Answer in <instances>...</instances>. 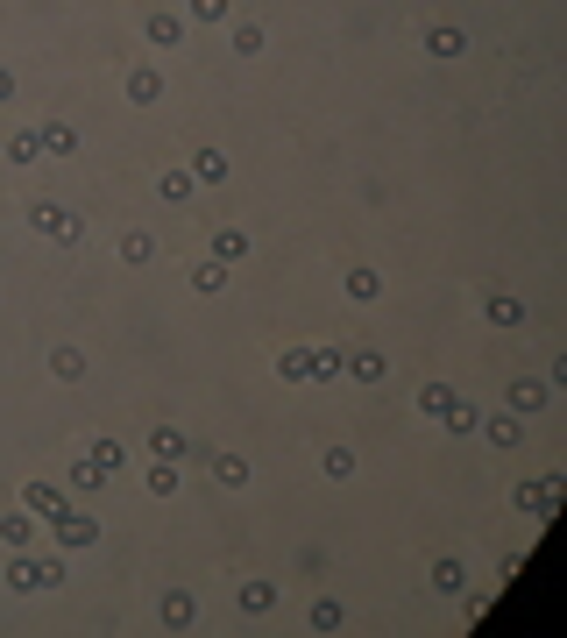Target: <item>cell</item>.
<instances>
[{
    "label": "cell",
    "instance_id": "f1b7e54d",
    "mask_svg": "<svg viewBox=\"0 0 567 638\" xmlns=\"http://www.w3.org/2000/svg\"><path fill=\"white\" fill-rule=\"evenodd\" d=\"M149 256H156V234L128 227V234H121V263H149Z\"/></svg>",
    "mask_w": 567,
    "mask_h": 638
},
{
    "label": "cell",
    "instance_id": "ffe728a7",
    "mask_svg": "<svg viewBox=\"0 0 567 638\" xmlns=\"http://www.w3.org/2000/svg\"><path fill=\"white\" fill-rule=\"evenodd\" d=\"M36 539V511H8L0 518V546H29Z\"/></svg>",
    "mask_w": 567,
    "mask_h": 638
},
{
    "label": "cell",
    "instance_id": "ac0fdd59",
    "mask_svg": "<svg viewBox=\"0 0 567 638\" xmlns=\"http://www.w3.org/2000/svg\"><path fill=\"white\" fill-rule=\"evenodd\" d=\"M149 454H156V461H185V454H192V440H185L178 426H156V433H149Z\"/></svg>",
    "mask_w": 567,
    "mask_h": 638
},
{
    "label": "cell",
    "instance_id": "30bf717a",
    "mask_svg": "<svg viewBox=\"0 0 567 638\" xmlns=\"http://www.w3.org/2000/svg\"><path fill=\"white\" fill-rule=\"evenodd\" d=\"M482 312H490V327H525V298H511V291H490Z\"/></svg>",
    "mask_w": 567,
    "mask_h": 638
},
{
    "label": "cell",
    "instance_id": "7c38bea8",
    "mask_svg": "<svg viewBox=\"0 0 567 638\" xmlns=\"http://www.w3.org/2000/svg\"><path fill=\"white\" fill-rule=\"evenodd\" d=\"M234 603H241V617H270L277 610V582H241Z\"/></svg>",
    "mask_w": 567,
    "mask_h": 638
},
{
    "label": "cell",
    "instance_id": "d590c367",
    "mask_svg": "<svg viewBox=\"0 0 567 638\" xmlns=\"http://www.w3.org/2000/svg\"><path fill=\"white\" fill-rule=\"evenodd\" d=\"M178 490V461H156L149 468V497H171Z\"/></svg>",
    "mask_w": 567,
    "mask_h": 638
},
{
    "label": "cell",
    "instance_id": "4fadbf2b",
    "mask_svg": "<svg viewBox=\"0 0 567 638\" xmlns=\"http://www.w3.org/2000/svg\"><path fill=\"white\" fill-rule=\"evenodd\" d=\"M50 376H57V383H78V376H86V348L57 341V348H50Z\"/></svg>",
    "mask_w": 567,
    "mask_h": 638
},
{
    "label": "cell",
    "instance_id": "ba28073f",
    "mask_svg": "<svg viewBox=\"0 0 567 638\" xmlns=\"http://www.w3.org/2000/svg\"><path fill=\"white\" fill-rule=\"evenodd\" d=\"M199 454H206V447H199ZM206 475H213L220 490H241V483H249V461H241V454H206Z\"/></svg>",
    "mask_w": 567,
    "mask_h": 638
},
{
    "label": "cell",
    "instance_id": "cb8c5ba5",
    "mask_svg": "<svg viewBox=\"0 0 567 638\" xmlns=\"http://www.w3.org/2000/svg\"><path fill=\"white\" fill-rule=\"evenodd\" d=\"M341 369H348L355 383H383V355H376V348H355V355H348Z\"/></svg>",
    "mask_w": 567,
    "mask_h": 638
},
{
    "label": "cell",
    "instance_id": "9c48e42d",
    "mask_svg": "<svg viewBox=\"0 0 567 638\" xmlns=\"http://www.w3.org/2000/svg\"><path fill=\"white\" fill-rule=\"evenodd\" d=\"M426 582H433V596H461V589H468V568L454 561V553H440V561H433V575H426Z\"/></svg>",
    "mask_w": 567,
    "mask_h": 638
},
{
    "label": "cell",
    "instance_id": "44dd1931",
    "mask_svg": "<svg viewBox=\"0 0 567 638\" xmlns=\"http://www.w3.org/2000/svg\"><path fill=\"white\" fill-rule=\"evenodd\" d=\"M440 426H447V433H454V440H461V433H475V426H482V412H475V405H468V397H454V405H447V412H440Z\"/></svg>",
    "mask_w": 567,
    "mask_h": 638
},
{
    "label": "cell",
    "instance_id": "e0dca14e",
    "mask_svg": "<svg viewBox=\"0 0 567 638\" xmlns=\"http://www.w3.org/2000/svg\"><path fill=\"white\" fill-rule=\"evenodd\" d=\"M504 397H511V412L525 419V412H539V405H546V383H539V376H518V383H511Z\"/></svg>",
    "mask_w": 567,
    "mask_h": 638
},
{
    "label": "cell",
    "instance_id": "1f68e13d",
    "mask_svg": "<svg viewBox=\"0 0 567 638\" xmlns=\"http://www.w3.org/2000/svg\"><path fill=\"white\" fill-rule=\"evenodd\" d=\"M341 376V348H312V383H334Z\"/></svg>",
    "mask_w": 567,
    "mask_h": 638
},
{
    "label": "cell",
    "instance_id": "7a4b0ae2",
    "mask_svg": "<svg viewBox=\"0 0 567 638\" xmlns=\"http://www.w3.org/2000/svg\"><path fill=\"white\" fill-rule=\"evenodd\" d=\"M560 497H567V483H560V475H532V483H518V490H511V504H518L525 518H539V525L560 511Z\"/></svg>",
    "mask_w": 567,
    "mask_h": 638
},
{
    "label": "cell",
    "instance_id": "277c9868",
    "mask_svg": "<svg viewBox=\"0 0 567 638\" xmlns=\"http://www.w3.org/2000/svg\"><path fill=\"white\" fill-rule=\"evenodd\" d=\"M29 227H36V234H50L57 249H71L78 234H86V220H78L71 206H50V199H43V206H29Z\"/></svg>",
    "mask_w": 567,
    "mask_h": 638
},
{
    "label": "cell",
    "instance_id": "603a6c76",
    "mask_svg": "<svg viewBox=\"0 0 567 638\" xmlns=\"http://www.w3.org/2000/svg\"><path fill=\"white\" fill-rule=\"evenodd\" d=\"M341 291H348L355 305H376V298H383V277H376V270H348V284H341Z\"/></svg>",
    "mask_w": 567,
    "mask_h": 638
},
{
    "label": "cell",
    "instance_id": "836d02e7",
    "mask_svg": "<svg viewBox=\"0 0 567 638\" xmlns=\"http://www.w3.org/2000/svg\"><path fill=\"white\" fill-rule=\"evenodd\" d=\"M341 624H348V617H341L334 596H319V603H312V631H341Z\"/></svg>",
    "mask_w": 567,
    "mask_h": 638
},
{
    "label": "cell",
    "instance_id": "f546056e",
    "mask_svg": "<svg viewBox=\"0 0 567 638\" xmlns=\"http://www.w3.org/2000/svg\"><path fill=\"white\" fill-rule=\"evenodd\" d=\"M192 291H206V298H213V291H227V263H213V256H206V263L192 270Z\"/></svg>",
    "mask_w": 567,
    "mask_h": 638
},
{
    "label": "cell",
    "instance_id": "d6a6232c",
    "mask_svg": "<svg viewBox=\"0 0 567 638\" xmlns=\"http://www.w3.org/2000/svg\"><path fill=\"white\" fill-rule=\"evenodd\" d=\"M447 405H454V390H447V383H426V390H419V412H426V419H440Z\"/></svg>",
    "mask_w": 567,
    "mask_h": 638
},
{
    "label": "cell",
    "instance_id": "d6986e66",
    "mask_svg": "<svg viewBox=\"0 0 567 638\" xmlns=\"http://www.w3.org/2000/svg\"><path fill=\"white\" fill-rule=\"evenodd\" d=\"M185 171H192L199 185H227V156H220V149H199V156H192Z\"/></svg>",
    "mask_w": 567,
    "mask_h": 638
},
{
    "label": "cell",
    "instance_id": "52a82bcc",
    "mask_svg": "<svg viewBox=\"0 0 567 638\" xmlns=\"http://www.w3.org/2000/svg\"><path fill=\"white\" fill-rule=\"evenodd\" d=\"M128 100H135V107H156V100H164V71H156V64H135V71H128Z\"/></svg>",
    "mask_w": 567,
    "mask_h": 638
},
{
    "label": "cell",
    "instance_id": "8fae6325",
    "mask_svg": "<svg viewBox=\"0 0 567 638\" xmlns=\"http://www.w3.org/2000/svg\"><path fill=\"white\" fill-rule=\"evenodd\" d=\"M277 376H284V383H312V348H305V341L277 348Z\"/></svg>",
    "mask_w": 567,
    "mask_h": 638
},
{
    "label": "cell",
    "instance_id": "9a60e30c",
    "mask_svg": "<svg viewBox=\"0 0 567 638\" xmlns=\"http://www.w3.org/2000/svg\"><path fill=\"white\" fill-rule=\"evenodd\" d=\"M461 50H468V36H461L454 22H433V29H426V57H461Z\"/></svg>",
    "mask_w": 567,
    "mask_h": 638
},
{
    "label": "cell",
    "instance_id": "4dcf8cb0",
    "mask_svg": "<svg viewBox=\"0 0 567 638\" xmlns=\"http://www.w3.org/2000/svg\"><path fill=\"white\" fill-rule=\"evenodd\" d=\"M263 43H270V36H263L256 22H241V29H234V57H263Z\"/></svg>",
    "mask_w": 567,
    "mask_h": 638
},
{
    "label": "cell",
    "instance_id": "484cf974",
    "mask_svg": "<svg viewBox=\"0 0 567 638\" xmlns=\"http://www.w3.org/2000/svg\"><path fill=\"white\" fill-rule=\"evenodd\" d=\"M71 483H78V490H107L114 475H107V468H100L93 454H78V461H71Z\"/></svg>",
    "mask_w": 567,
    "mask_h": 638
},
{
    "label": "cell",
    "instance_id": "6da1fadb",
    "mask_svg": "<svg viewBox=\"0 0 567 638\" xmlns=\"http://www.w3.org/2000/svg\"><path fill=\"white\" fill-rule=\"evenodd\" d=\"M0 575H8L15 596H43V589L64 582V546H57V553H29V546H15V561L0 568Z\"/></svg>",
    "mask_w": 567,
    "mask_h": 638
},
{
    "label": "cell",
    "instance_id": "7402d4cb",
    "mask_svg": "<svg viewBox=\"0 0 567 638\" xmlns=\"http://www.w3.org/2000/svg\"><path fill=\"white\" fill-rule=\"evenodd\" d=\"M22 504H29L36 518H50V511H57L64 497H57V483H43V475H36V483H22Z\"/></svg>",
    "mask_w": 567,
    "mask_h": 638
},
{
    "label": "cell",
    "instance_id": "f35d334b",
    "mask_svg": "<svg viewBox=\"0 0 567 638\" xmlns=\"http://www.w3.org/2000/svg\"><path fill=\"white\" fill-rule=\"evenodd\" d=\"M8 100H15V71H8V64H0V107H8Z\"/></svg>",
    "mask_w": 567,
    "mask_h": 638
},
{
    "label": "cell",
    "instance_id": "74e56055",
    "mask_svg": "<svg viewBox=\"0 0 567 638\" xmlns=\"http://www.w3.org/2000/svg\"><path fill=\"white\" fill-rule=\"evenodd\" d=\"M192 22H227V0H192Z\"/></svg>",
    "mask_w": 567,
    "mask_h": 638
},
{
    "label": "cell",
    "instance_id": "83f0119b",
    "mask_svg": "<svg viewBox=\"0 0 567 638\" xmlns=\"http://www.w3.org/2000/svg\"><path fill=\"white\" fill-rule=\"evenodd\" d=\"M156 192H164L171 206H185V199L199 192V178H192V171H164V178H156Z\"/></svg>",
    "mask_w": 567,
    "mask_h": 638
},
{
    "label": "cell",
    "instance_id": "d4e9b609",
    "mask_svg": "<svg viewBox=\"0 0 567 638\" xmlns=\"http://www.w3.org/2000/svg\"><path fill=\"white\" fill-rule=\"evenodd\" d=\"M192 617H199V603H192V589H171V596H164V624H171V631H185Z\"/></svg>",
    "mask_w": 567,
    "mask_h": 638
},
{
    "label": "cell",
    "instance_id": "3957f363",
    "mask_svg": "<svg viewBox=\"0 0 567 638\" xmlns=\"http://www.w3.org/2000/svg\"><path fill=\"white\" fill-rule=\"evenodd\" d=\"M50 532H57V546L64 553H78V546H100V518H86V511H71V504H57L50 518H43Z\"/></svg>",
    "mask_w": 567,
    "mask_h": 638
},
{
    "label": "cell",
    "instance_id": "8d00e7d4",
    "mask_svg": "<svg viewBox=\"0 0 567 638\" xmlns=\"http://www.w3.org/2000/svg\"><path fill=\"white\" fill-rule=\"evenodd\" d=\"M86 454H93V461H100V468H107V475H121V461H128V454H121V440H93V447H86Z\"/></svg>",
    "mask_w": 567,
    "mask_h": 638
},
{
    "label": "cell",
    "instance_id": "4316f807",
    "mask_svg": "<svg viewBox=\"0 0 567 638\" xmlns=\"http://www.w3.org/2000/svg\"><path fill=\"white\" fill-rule=\"evenodd\" d=\"M36 156H43V142H36V128H22V135H8V164H15V171H29V164H36Z\"/></svg>",
    "mask_w": 567,
    "mask_h": 638
},
{
    "label": "cell",
    "instance_id": "5bb4252c",
    "mask_svg": "<svg viewBox=\"0 0 567 638\" xmlns=\"http://www.w3.org/2000/svg\"><path fill=\"white\" fill-rule=\"evenodd\" d=\"M241 256H249V234H241V227H213V263H241Z\"/></svg>",
    "mask_w": 567,
    "mask_h": 638
},
{
    "label": "cell",
    "instance_id": "e575fe53",
    "mask_svg": "<svg viewBox=\"0 0 567 638\" xmlns=\"http://www.w3.org/2000/svg\"><path fill=\"white\" fill-rule=\"evenodd\" d=\"M319 468H327L334 483H348V475H355V454H348V447H327V454H319Z\"/></svg>",
    "mask_w": 567,
    "mask_h": 638
},
{
    "label": "cell",
    "instance_id": "5b68a950",
    "mask_svg": "<svg viewBox=\"0 0 567 638\" xmlns=\"http://www.w3.org/2000/svg\"><path fill=\"white\" fill-rule=\"evenodd\" d=\"M490 447H504V454H518V440H525V419L518 412H482V426H475Z\"/></svg>",
    "mask_w": 567,
    "mask_h": 638
},
{
    "label": "cell",
    "instance_id": "2e32d148",
    "mask_svg": "<svg viewBox=\"0 0 567 638\" xmlns=\"http://www.w3.org/2000/svg\"><path fill=\"white\" fill-rule=\"evenodd\" d=\"M36 142H43V156H71V149H78V128H71V121H43Z\"/></svg>",
    "mask_w": 567,
    "mask_h": 638
},
{
    "label": "cell",
    "instance_id": "8992f818",
    "mask_svg": "<svg viewBox=\"0 0 567 638\" xmlns=\"http://www.w3.org/2000/svg\"><path fill=\"white\" fill-rule=\"evenodd\" d=\"M142 36H149L156 50H178V43H185V15H171V8H156V15H142Z\"/></svg>",
    "mask_w": 567,
    "mask_h": 638
}]
</instances>
